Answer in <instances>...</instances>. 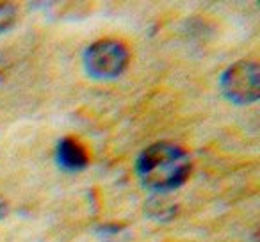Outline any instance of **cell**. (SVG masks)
Masks as SVG:
<instances>
[{
	"label": "cell",
	"instance_id": "3957f363",
	"mask_svg": "<svg viewBox=\"0 0 260 242\" xmlns=\"http://www.w3.org/2000/svg\"><path fill=\"white\" fill-rule=\"evenodd\" d=\"M258 64L253 61L235 62L221 75L223 94L237 105H248L258 100Z\"/></svg>",
	"mask_w": 260,
	"mask_h": 242
},
{
	"label": "cell",
	"instance_id": "5b68a950",
	"mask_svg": "<svg viewBox=\"0 0 260 242\" xmlns=\"http://www.w3.org/2000/svg\"><path fill=\"white\" fill-rule=\"evenodd\" d=\"M15 18V9L9 4H0V29H4V25L13 22Z\"/></svg>",
	"mask_w": 260,
	"mask_h": 242
},
{
	"label": "cell",
	"instance_id": "6da1fadb",
	"mask_svg": "<svg viewBox=\"0 0 260 242\" xmlns=\"http://www.w3.org/2000/svg\"><path fill=\"white\" fill-rule=\"evenodd\" d=\"M191 157L175 143L160 141L150 145L139 155L136 169L143 185L157 192L175 191L191 175Z\"/></svg>",
	"mask_w": 260,
	"mask_h": 242
},
{
	"label": "cell",
	"instance_id": "277c9868",
	"mask_svg": "<svg viewBox=\"0 0 260 242\" xmlns=\"http://www.w3.org/2000/svg\"><path fill=\"white\" fill-rule=\"evenodd\" d=\"M55 160L61 169L75 173V171H82L87 166L89 157H87L86 148L77 139L62 137L55 148Z\"/></svg>",
	"mask_w": 260,
	"mask_h": 242
},
{
	"label": "cell",
	"instance_id": "7a4b0ae2",
	"mask_svg": "<svg viewBox=\"0 0 260 242\" xmlns=\"http://www.w3.org/2000/svg\"><path fill=\"white\" fill-rule=\"evenodd\" d=\"M128 48L118 40H98L84 52V68L96 80L116 79L128 64Z\"/></svg>",
	"mask_w": 260,
	"mask_h": 242
},
{
	"label": "cell",
	"instance_id": "8992f818",
	"mask_svg": "<svg viewBox=\"0 0 260 242\" xmlns=\"http://www.w3.org/2000/svg\"><path fill=\"white\" fill-rule=\"evenodd\" d=\"M6 214H8V209H6V203L2 201V199H0V219H2V217H4Z\"/></svg>",
	"mask_w": 260,
	"mask_h": 242
}]
</instances>
